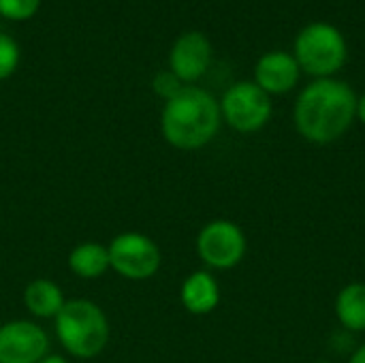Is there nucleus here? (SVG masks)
<instances>
[{
	"label": "nucleus",
	"instance_id": "obj_1",
	"mask_svg": "<svg viewBox=\"0 0 365 363\" xmlns=\"http://www.w3.org/2000/svg\"><path fill=\"white\" fill-rule=\"evenodd\" d=\"M357 118V94L340 79H314L295 101L293 122L297 133L317 145L340 139Z\"/></svg>",
	"mask_w": 365,
	"mask_h": 363
},
{
	"label": "nucleus",
	"instance_id": "obj_2",
	"mask_svg": "<svg viewBox=\"0 0 365 363\" xmlns=\"http://www.w3.org/2000/svg\"><path fill=\"white\" fill-rule=\"evenodd\" d=\"M220 103L210 92L184 86L165 105L163 135L180 150H197L214 139L220 128Z\"/></svg>",
	"mask_w": 365,
	"mask_h": 363
},
{
	"label": "nucleus",
	"instance_id": "obj_3",
	"mask_svg": "<svg viewBox=\"0 0 365 363\" xmlns=\"http://www.w3.org/2000/svg\"><path fill=\"white\" fill-rule=\"evenodd\" d=\"M58 338L75 357H94L103 351L109 338V327L103 310L86 300H75L62 306L56 315Z\"/></svg>",
	"mask_w": 365,
	"mask_h": 363
},
{
	"label": "nucleus",
	"instance_id": "obj_4",
	"mask_svg": "<svg viewBox=\"0 0 365 363\" xmlns=\"http://www.w3.org/2000/svg\"><path fill=\"white\" fill-rule=\"evenodd\" d=\"M295 60L302 71L317 79L336 75L349 56L344 34L327 21H312L295 39Z\"/></svg>",
	"mask_w": 365,
	"mask_h": 363
},
{
	"label": "nucleus",
	"instance_id": "obj_5",
	"mask_svg": "<svg viewBox=\"0 0 365 363\" xmlns=\"http://www.w3.org/2000/svg\"><path fill=\"white\" fill-rule=\"evenodd\" d=\"M220 113L237 133H257L272 118V98L255 81H237L225 92Z\"/></svg>",
	"mask_w": 365,
	"mask_h": 363
},
{
	"label": "nucleus",
	"instance_id": "obj_6",
	"mask_svg": "<svg viewBox=\"0 0 365 363\" xmlns=\"http://www.w3.org/2000/svg\"><path fill=\"white\" fill-rule=\"evenodd\" d=\"M197 250L210 267L231 270L246 255V237L235 223L214 220L201 229Z\"/></svg>",
	"mask_w": 365,
	"mask_h": 363
},
{
	"label": "nucleus",
	"instance_id": "obj_7",
	"mask_svg": "<svg viewBox=\"0 0 365 363\" xmlns=\"http://www.w3.org/2000/svg\"><path fill=\"white\" fill-rule=\"evenodd\" d=\"M109 265L130 280H145L156 274L160 252L156 244L139 233H126L113 240L109 248Z\"/></svg>",
	"mask_w": 365,
	"mask_h": 363
},
{
	"label": "nucleus",
	"instance_id": "obj_8",
	"mask_svg": "<svg viewBox=\"0 0 365 363\" xmlns=\"http://www.w3.org/2000/svg\"><path fill=\"white\" fill-rule=\"evenodd\" d=\"M47 353V336L28 321L0 327V363H38Z\"/></svg>",
	"mask_w": 365,
	"mask_h": 363
},
{
	"label": "nucleus",
	"instance_id": "obj_9",
	"mask_svg": "<svg viewBox=\"0 0 365 363\" xmlns=\"http://www.w3.org/2000/svg\"><path fill=\"white\" fill-rule=\"evenodd\" d=\"M212 62V45L210 39L203 32H184L171 47L169 64L171 73L186 83L197 81L205 75L207 66Z\"/></svg>",
	"mask_w": 365,
	"mask_h": 363
},
{
	"label": "nucleus",
	"instance_id": "obj_10",
	"mask_svg": "<svg viewBox=\"0 0 365 363\" xmlns=\"http://www.w3.org/2000/svg\"><path fill=\"white\" fill-rule=\"evenodd\" d=\"M299 73L302 68L293 53L269 51L261 56L255 66V83L267 94H284L297 86Z\"/></svg>",
	"mask_w": 365,
	"mask_h": 363
},
{
	"label": "nucleus",
	"instance_id": "obj_11",
	"mask_svg": "<svg viewBox=\"0 0 365 363\" xmlns=\"http://www.w3.org/2000/svg\"><path fill=\"white\" fill-rule=\"evenodd\" d=\"M220 302V289L212 274L207 272H195L186 278L182 287V304L192 315H207L212 312Z\"/></svg>",
	"mask_w": 365,
	"mask_h": 363
},
{
	"label": "nucleus",
	"instance_id": "obj_12",
	"mask_svg": "<svg viewBox=\"0 0 365 363\" xmlns=\"http://www.w3.org/2000/svg\"><path fill=\"white\" fill-rule=\"evenodd\" d=\"M336 317L349 332H365V285L351 282L336 297Z\"/></svg>",
	"mask_w": 365,
	"mask_h": 363
},
{
	"label": "nucleus",
	"instance_id": "obj_13",
	"mask_svg": "<svg viewBox=\"0 0 365 363\" xmlns=\"http://www.w3.org/2000/svg\"><path fill=\"white\" fill-rule=\"evenodd\" d=\"M26 306L36 317H56L62 306V291L49 280H34L26 289Z\"/></svg>",
	"mask_w": 365,
	"mask_h": 363
},
{
	"label": "nucleus",
	"instance_id": "obj_14",
	"mask_svg": "<svg viewBox=\"0 0 365 363\" xmlns=\"http://www.w3.org/2000/svg\"><path fill=\"white\" fill-rule=\"evenodd\" d=\"M71 270L81 278H96L109 267V250L98 244H81L73 250Z\"/></svg>",
	"mask_w": 365,
	"mask_h": 363
},
{
	"label": "nucleus",
	"instance_id": "obj_15",
	"mask_svg": "<svg viewBox=\"0 0 365 363\" xmlns=\"http://www.w3.org/2000/svg\"><path fill=\"white\" fill-rule=\"evenodd\" d=\"M19 62V45L13 36L0 32V81L11 77Z\"/></svg>",
	"mask_w": 365,
	"mask_h": 363
},
{
	"label": "nucleus",
	"instance_id": "obj_16",
	"mask_svg": "<svg viewBox=\"0 0 365 363\" xmlns=\"http://www.w3.org/2000/svg\"><path fill=\"white\" fill-rule=\"evenodd\" d=\"M41 6V0H0V15L13 21L30 19Z\"/></svg>",
	"mask_w": 365,
	"mask_h": 363
},
{
	"label": "nucleus",
	"instance_id": "obj_17",
	"mask_svg": "<svg viewBox=\"0 0 365 363\" xmlns=\"http://www.w3.org/2000/svg\"><path fill=\"white\" fill-rule=\"evenodd\" d=\"M154 92L158 94V96H163V98H173L184 86H182V81L171 73V71H163V73H158L156 77H154Z\"/></svg>",
	"mask_w": 365,
	"mask_h": 363
},
{
	"label": "nucleus",
	"instance_id": "obj_18",
	"mask_svg": "<svg viewBox=\"0 0 365 363\" xmlns=\"http://www.w3.org/2000/svg\"><path fill=\"white\" fill-rule=\"evenodd\" d=\"M357 118L365 124V92L361 96H357Z\"/></svg>",
	"mask_w": 365,
	"mask_h": 363
},
{
	"label": "nucleus",
	"instance_id": "obj_19",
	"mask_svg": "<svg viewBox=\"0 0 365 363\" xmlns=\"http://www.w3.org/2000/svg\"><path fill=\"white\" fill-rule=\"evenodd\" d=\"M349 363H365V344H361V347L351 355V362Z\"/></svg>",
	"mask_w": 365,
	"mask_h": 363
},
{
	"label": "nucleus",
	"instance_id": "obj_20",
	"mask_svg": "<svg viewBox=\"0 0 365 363\" xmlns=\"http://www.w3.org/2000/svg\"><path fill=\"white\" fill-rule=\"evenodd\" d=\"M38 363H66L62 357H58V355H49V357H43Z\"/></svg>",
	"mask_w": 365,
	"mask_h": 363
},
{
	"label": "nucleus",
	"instance_id": "obj_21",
	"mask_svg": "<svg viewBox=\"0 0 365 363\" xmlns=\"http://www.w3.org/2000/svg\"><path fill=\"white\" fill-rule=\"evenodd\" d=\"M314 363H331V362H314Z\"/></svg>",
	"mask_w": 365,
	"mask_h": 363
}]
</instances>
